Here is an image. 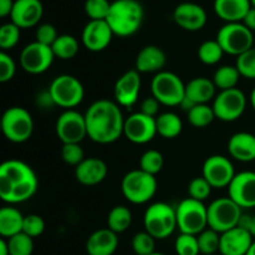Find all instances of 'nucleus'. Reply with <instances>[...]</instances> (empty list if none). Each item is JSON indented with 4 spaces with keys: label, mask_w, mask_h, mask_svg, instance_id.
Segmentation results:
<instances>
[{
    "label": "nucleus",
    "mask_w": 255,
    "mask_h": 255,
    "mask_svg": "<svg viewBox=\"0 0 255 255\" xmlns=\"http://www.w3.org/2000/svg\"><path fill=\"white\" fill-rule=\"evenodd\" d=\"M87 137L99 144L116 142L124 134L125 120L120 105L101 99L92 102L85 112Z\"/></svg>",
    "instance_id": "f257e3e1"
},
{
    "label": "nucleus",
    "mask_w": 255,
    "mask_h": 255,
    "mask_svg": "<svg viewBox=\"0 0 255 255\" xmlns=\"http://www.w3.org/2000/svg\"><path fill=\"white\" fill-rule=\"evenodd\" d=\"M39 188L34 169L19 159H7L0 166V198L5 203L19 204L29 201Z\"/></svg>",
    "instance_id": "f03ea898"
},
{
    "label": "nucleus",
    "mask_w": 255,
    "mask_h": 255,
    "mask_svg": "<svg viewBox=\"0 0 255 255\" xmlns=\"http://www.w3.org/2000/svg\"><path fill=\"white\" fill-rule=\"evenodd\" d=\"M143 16V7L137 0H115L106 21L116 36L128 37L138 31Z\"/></svg>",
    "instance_id": "7ed1b4c3"
},
{
    "label": "nucleus",
    "mask_w": 255,
    "mask_h": 255,
    "mask_svg": "<svg viewBox=\"0 0 255 255\" xmlns=\"http://www.w3.org/2000/svg\"><path fill=\"white\" fill-rule=\"evenodd\" d=\"M143 227L154 239H166L173 234L177 227L176 208L164 202H157L146 209Z\"/></svg>",
    "instance_id": "20e7f679"
},
{
    "label": "nucleus",
    "mask_w": 255,
    "mask_h": 255,
    "mask_svg": "<svg viewBox=\"0 0 255 255\" xmlns=\"http://www.w3.org/2000/svg\"><path fill=\"white\" fill-rule=\"evenodd\" d=\"M121 191L129 203H147L157 192L156 176H152L139 168L127 172L122 178Z\"/></svg>",
    "instance_id": "39448f33"
},
{
    "label": "nucleus",
    "mask_w": 255,
    "mask_h": 255,
    "mask_svg": "<svg viewBox=\"0 0 255 255\" xmlns=\"http://www.w3.org/2000/svg\"><path fill=\"white\" fill-rule=\"evenodd\" d=\"M177 227L184 234L198 236L208 228V208L203 202L186 198L176 207Z\"/></svg>",
    "instance_id": "423d86ee"
},
{
    "label": "nucleus",
    "mask_w": 255,
    "mask_h": 255,
    "mask_svg": "<svg viewBox=\"0 0 255 255\" xmlns=\"http://www.w3.org/2000/svg\"><path fill=\"white\" fill-rule=\"evenodd\" d=\"M151 94L163 106H181L186 97V85L171 71H161L151 81Z\"/></svg>",
    "instance_id": "0eeeda50"
},
{
    "label": "nucleus",
    "mask_w": 255,
    "mask_h": 255,
    "mask_svg": "<svg viewBox=\"0 0 255 255\" xmlns=\"http://www.w3.org/2000/svg\"><path fill=\"white\" fill-rule=\"evenodd\" d=\"M1 131L7 141L12 143H24L34 132V120L31 114L24 107H9L2 114Z\"/></svg>",
    "instance_id": "6e6552de"
},
{
    "label": "nucleus",
    "mask_w": 255,
    "mask_h": 255,
    "mask_svg": "<svg viewBox=\"0 0 255 255\" xmlns=\"http://www.w3.org/2000/svg\"><path fill=\"white\" fill-rule=\"evenodd\" d=\"M47 91L55 106L66 110H74L81 104L85 97L84 85L80 82L79 79L67 74L55 77Z\"/></svg>",
    "instance_id": "1a4fd4ad"
},
{
    "label": "nucleus",
    "mask_w": 255,
    "mask_h": 255,
    "mask_svg": "<svg viewBox=\"0 0 255 255\" xmlns=\"http://www.w3.org/2000/svg\"><path fill=\"white\" fill-rule=\"evenodd\" d=\"M217 41L223 49L224 54L238 57L253 47V31L243 22H227L217 32Z\"/></svg>",
    "instance_id": "9d476101"
},
{
    "label": "nucleus",
    "mask_w": 255,
    "mask_h": 255,
    "mask_svg": "<svg viewBox=\"0 0 255 255\" xmlns=\"http://www.w3.org/2000/svg\"><path fill=\"white\" fill-rule=\"evenodd\" d=\"M208 228L218 232L219 234L228 232L239 226L243 208L238 206L232 198H218L209 204Z\"/></svg>",
    "instance_id": "9b49d317"
},
{
    "label": "nucleus",
    "mask_w": 255,
    "mask_h": 255,
    "mask_svg": "<svg viewBox=\"0 0 255 255\" xmlns=\"http://www.w3.org/2000/svg\"><path fill=\"white\" fill-rule=\"evenodd\" d=\"M216 119L223 122H233L241 119L247 109V96L242 90L231 89L219 91L212 105Z\"/></svg>",
    "instance_id": "f8f14e48"
},
{
    "label": "nucleus",
    "mask_w": 255,
    "mask_h": 255,
    "mask_svg": "<svg viewBox=\"0 0 255 255\" xmlns=\"http://www.w3.org/2000/svg\"><path fill=\"white\" fill-rule=\"evenodd\" d=\"M55 132L62 144L81 143L87 136L85 115L76 110H65L56 120Z\"/></svg>",
    "instance_id": "ddd939ff"
},
{
    "label": "nucleus",
    "mask_w": 255,
    "mask_h": 255,
    "mask_svg": "<svg viewBox=\"0 0 255 255\" xmlns=\"http://www.w3.org/2000/svg\"><path fill=\"white\" fill-rule=\"evenodd\" d=\"M55 60L51 46L34 41L27 44L20 52V65L27 74L40 75L50 69Z\"/></svg>",
    "instance_id": "4468645a"
},
{
    "label": "nucleus",
    "mask_w": 255,
    "mask_h": 255,
    "mask_svg": "<svg viewBox=\"0 0 255 255\" xmlns=\"http://www.w3.org/2000/svg\"><path fill=\"white\" fill-rule=\"evenodd\" d=\"M202 177L213 188H226L236 177V172L231 159L221 154H213L204 161Z\"/></svg>",
    "instance_id": "2eb2a0df"
},
{
    "label": "nucleus",
    "mask_w": 255,
    "mask_h": 255,
    "mask_svg": "<svg viewBox=\"0 0 255 255\" xmlns=\"http://www.w3.org/2000/svg\"><path fill=\"white\" fill-rule=\"evenodd\" d=\"M157 133L156 117L147 116L142 112L132 114L125 120L124 136L134 144H146Z\"/></svg>",
    "instance_id": "dca6fc26"
},
{
    "label": "nucleus",
    "mask_w": 255,
    "mask_h": 255,
    "mask_svg": "<svg viewBox=\"0 0 255 255\" xmlns=\"http://www.w3.org/2000/svg\"><path fill=\"white\" fill-rule=\"evenodd\" d=\"M114 31L106 20H90L82 30V45L91 52L104 51L112 41Z\"/></svg>",
    "instance_id": "f3484780"
},
{
    "label": "nucleus",
    "mask_w": 255,
    "mask_h": 255,
    "mask_svg": "<svg viewBox=\"0 0 255 255\" xmlns=\"http://www.w3.org/2000/svg\"><path fill=\"white\" fill-rule=\"evenodd\" d=\"M229 198L241 208L255 207V172L244 171L237 173L228 187Z\"/></svg>",
    "instance_id": "a211bd4d"
},
{
    "label": "nucleus",
    "mask_w": 255,
    "mask_h": 255,
    "mask_svg": "<svg viewBox=\"0 0 255 255\" xmlns=\"http://www.w3.org/2000/svg\"><path fill=\"white\" fill-rule=\"evenodd\" d=\"M141 91V74L136 70H129L117 79L114 87L115 100L122 107L133 106Z\"/></svg>",
    "instance_id": "6ab92c4d"
},
{
    "label": "nucleus",
    "mask_w": 255,
    "mask_h": 255,
    "mask_svg": "<svg viewBox=\"0 0 255 255\" xmlns=\"http://www.w3.org/2000/svg\"><path fill=\"white\" fill-rule=\"evenodd\" d=\"M173 20L183 30L198 31L207 24V12L203 6L196 2H181L174 9Z\"/></svg>",
    "instance_id": "aec40b11"
},
{
    "label": "nucleus",
    "mask_w": 255,
    "mask_h": 255,
    "mask_svg": "<svg viewBox=\"0 0 255 255\" xmlns=\"http://www.w3.org/2000/svg\"><path fill=\"white\" fill-rule=\"evenodd\" d=\"M42 14L44 6L40 0H15L10 19L20 29H29L39 24Z\"/></svg>",
    "instance_id": "412c9836"
},
{
    "label": "nucleus",
    "mask_w": 255,
    "mask_h": 255,
    "mask_svg": "<svg viewBox=\"0 0 255 255\" xmlns=\"http://www.w3.org/2000/svg\"><path fill=\"white\" fill-rule=\"evenodd\" d=\"M254 238L248 231L242 227H236L221 234V255H247L253 244Z\"/></svg>",
    "instance_id": "4be33fe9"
},
{
    "label": "nucleus",
    "mask_w": 255,
    "mask_h": 255,
    "mask_svg": "<svg viewBox=\"0 0 255 255\" xmlns=\"http://www.w3.org/2000/svg\"><path fill=\"white\" fill-rule=\"evenodd\" d=\"M107 173V164L96 157L85 158L79 166L75 167V178L80 184L86 187L97 186L104 182Z\"/></svg>",
    "instance_id": "5701e85b"
},
{
    "label": "nucleus",
    "mask_w": 255,
    "mask_h": 255,
    "mask_svg": "<svg viewBox=\"0 0 255 255\" xmlns=\"http://www.w3.org/2000/svg\"><path fill=\"white\" fill-rule=\"evenodd\" d=\"M167 56L163 50L154 45H147L142 47L136 56L134 61V70L139 74H152V72L163 71L166 65Z\"/></svg>",
    "instance_id": "b1692460"
},
{
    "label": "nucleus",
    "mask_w": 255,
    "mask_h": 255,
    "mask_svg": "<svg viewBox=\"0 0 255 255\" xmlns=\"http://www.w3.org/2000/svg\"><path fill=\"white\" fill-rule=\"evenodd\" d=\"M87 255H114L119 248V237L109 228L94 232L86 241Z\"/></svg>",
    "instance_id": "393cba45"
},
{
    "label": "nucleus",
    "mask_w": 255,
    "mask_h": 255,
    "mask_svg": "<svg viewBox=\"0 0 255 255\" xmlns=\"http://www.w3.org/2000/svg\"><path fill=\"white\" fill-rule=\"evenodd\" d=\"M228 152L239 162L255 161V136L249 132H237L229 138Z\"/></svg>",
    "instance_id": "a878e982"
},
{
    "label": "nucleus",
    "mask_w": 255,
    "mask_h": 255,
    "mask_svg": "<svg viewBox=\"0 0 255 255\" xmlns=\"http://www.w3.org/2000/svg\"><path fill=\"white\" fill-rule=\"evenodd\" d=\"M251 0H214L217 16L226 22H242L251 10Z\"/></svg>",
    "instance_id": "bb28decb"
},
{
    "label": "nucleus",
    "mask_w": 255,
    "mask_h": 255,
    "mask_svg": "<svg viewBox=\"0 0 255 255\" xmlns=\"http://www.w3.org/2000/svg\"><path fill=\"white\" fill-rule=\"evenodd\" d=\"M216 85L207 77H194L186 85V97L196 105L208 104L216 99Z\"/></svg>",
    "instance_id": "cd10ccee"
},
{
    "label": "nucleus",
    "mask_w": 255,
    "mask_h": 255,
    "mask_svg": "<svg viewBox=\"0 0 255 255\" xmlns=\"http://www.w3.org/2000/svg\"><path fill=\"white\" fill-rule=\"evenodd\" d=\"M24 218L19 209L11 206L2 207L0 209V236L9 239L21 233L24 226Z\"/></svg>",
    "instance_id": "c85d7f7f"
},
{
    "label": "nucleus",
    "mask_w": 255,
    "mask_h": 255,
    "mask_svg": "<svg viewBox=\"0 0 255 255\" xmlns=\"http://www.w3.org/2000/svg\"><path fill=\"white\" fill-rule=\"evenodd\" d=\"M157 133L167 139L176 138L183 128V124L179 116L174 112H163L156 117Z\"/></svg>",
    "instance_id": "c756f323"
},
{
    "label": "nucleus",
    "mask_w": 255,
    "mask_h": 255,
    "mask_svg": "<svg viewBox=\"0 0 255 255\" xmlns=\"http://www.w3.org/2000/svg\"><path fill=\"white\" fill-rule=\"evenodd\" d=\"M132 224V213L125 206H116L107 216V228L116 234L124 233Z\"/></svg>",
    "instance_id": "7c9ffc66"
},
{
    "label": "nucleus",
    "mask_w": 255,
    "mask_h": 255,
    "mask_svg": "<svg viewBox=\"0 0 255 255\" xmlns=\"http://www.w3.org/2000/svg\"><path fill=\"white\" fill-rule=\"evenodd\" d=\"M79 41L75 36L69 34L59 35L54 44L51 45L55 57L61 60H71L79 52Z\"/></svg>",
    "instance_id": "2f4dec72"
},
{
    "label": "nucleus",
    "mask_w": 255,
    "mask_h": 255,
    "mask_svg": "<svg viewBox=\"0 0 255 255\" xmlns=\"http://www.w3.org/2000/svg\"><path fill=\"white\" fill-rule=\"evenodd\" d=\"M241 77L237 66L224 65L216 70L213 75V82L219 91H224V90L236 89Z\"/></svg>",
    "instance_id": "473e14b6"
},
{
    "label": "nucleus",
    "mask_w": 255,
    "mask_h": 255,
    "mask_svg": "<svg viewBox=\"0 0 255 255\" xmlns=\"http://www.w3.org/2000/svg\"><path fill=\"white\" fill-rule=\"evenodd\" d=\"M187 119L193 127L204 128L216 120V114L213 107L209 106L208 104L196 105L193 109L187 112Z\"/></svg>",
    "instance_id": "72a5a7b5"
},
{
    "label": "nucleus",
    "mask_w": 255,
    "mask_h": 255,
    "mask_svg": "<svg viewBox=\"0 0 255 255\" xmlns=\"http://www.w3.org/2000/svg\"><path fill=\"white\" fill-rule=\"evenodd\" d=\"M224 51L217 40H207L198 47V59L204 65H216L223 57Z\"/></svg>",
    "instance_id": "f704fd0d"
},
{
    "label": "nucleus",
    "mask_w": 255,
    "mask_h": 255,
    "mask_svg": "<svg viewBox=\"0 0 255 255\" xmlns=\"http://www.w3.org/2000/svg\"><path fill=\"white\" fill-rule=\"evenodd\" d=\"M199 244V251L203 255H212L219 253L221 246V234L211 228H207L197 236Z\"/></svg>",
    "instance_id": "c9c22d12"
},
{
    "label": "nucleus",
    "mask_w": 255,
    "mask_h": 255,
    "mask_svg": "<svg viewBox=\"0 0 255 255\" xmlns=\"http://www.w3.org/2000/svg\"><path fill=\"white\" fill-rule=\"evenodd\" d=\"M164 164L163 154L157 149H148L139 158V169L156 176L162 171Z\"/></svg>",
    "instance_id": "e433bc0d"
},
{
    "label": "nucleus",
    "mask_w": 255,
    "mask_h": 255,
    "mask_svg": "<svg viewBox=\"0 0 255 255\" xmlns=\"http://www.w3.org/2000/svg\"><path fill=\"white\" fill-rule=\"evenodd\" d=\"M9 246L10 255H32L34 241L31 237L25 233H19L11 238L6 239Z\"/></svg>",
    "instance_id": "4c0bfd02"
},
{
    "label": "nucleus",
    "mask_w": 255,
    "mask_h": 255,
    "mask_svg": "<svg viewBox=\"0 0 255 255\" xmlns=\"http://www.w3.org/2000/svg\"><path fill=\"white\" fill-rule=\"evenodd\" d=\"M174 251L177 255H199L198 238L192 234L181 233L174 242Z\"/></svg>",
    "instance_id": "58836bf2"
},
{
    "label": "nucleus",
    "mask_w": 255,
    "mask_h": 255,
    "mask_svg": "<svg viewBox=\"0 0 255 255\" xmlns=\"http://www.w3.org/2000/svg\"><path fill=\"white\" fill-rule=\"evenodd\" d=\"M156 239L146 231L138 232L132 238V249L136 255H151L154 253Z\"/></svg>",
    "instance_id": "ea45409f"
},
{
    "label": "nucleus",
    "mask_w": 255,
    "mask_h": 255,
    "mask_svg": "<svg viewBox=\"0 0 255 255\" xmlns=\"http://www.w3.org/2000/svg\"><path fill=\"white\" fill-rule=\"evenodd\" d=\"M20 30L14 22H7L0 27V47L2 51L16 46L20 40Z\"/></svg>",
    "instance_id": "a19ab883"
},
{
    "label": "nucleus",
    "mask_w": 255,
    "mask_h": 255,
    "mask_svg": "<svg viewBox=\"0 0 255 255\" xmlns=\"http://www.w3.org/2000/svg\"><path fill=\"white\" fill-rule=\"evenodd\" d=\"M236 66L242 77L255 80V47L237 57Z\"/></svg>",
    "instance_id": "79ce46f5"
},
{
    "label": "nucleus",
    "mask_w": 255,
    "mask_h": 255,
    "mask_svg": "<svg viewBox=\"0 0 255 255\" xmlns=\"http://www.w3.org/2000/svg\"><path fill=\"white\" fill-rule=\"evenodd\" d=\"M84 9L90 20H106L111 2L109 0H86Z\"/></svg>",
    "instance_id": "37998d69"
},
{
    "label": "nucleus",
    "mask_w": 255,
    "mask_h": 255,
    "mask_svg": "<svg viewBox=\"0 0 255 255\" xmlns=\"http://www.w3.org/2000/svg\"><path fill=\"white\" fill-rule=\"evenodd\" d=\"M213 187L203 177H196L188 184V194L196 201L204 202L212 193Z\"/></svg>",
    "instance_id": "c03bdc74"
},
{
    "label": "nucleus",
    "mask_w": 255,
    "mask_h": 255,
    "mask_svg": "<svg viewBox=\"0 0 255 255\" xmlns=\"http://www.w3.org/2000/svg\"><path fill=\"white\" fill-rule=\"evenodd\" d=\"M61 157L66 164L77 167L85 159V152L80 143H66L62 144Z\"/></svg>",
    "instance_id": "a18cd8bd"
},
{
    "label": "nucleus",
    "mask_w": 255,
    "mask_h": 255,
    "mask_svg": "<svg viewBox=\"0 0 255 255\" xmlns=\"http://www.w3.org/2000/svg\"><path fill=\"white\" fill-rule=\"evenodd\" d=\"M45 231V222L37 214H29L25 216L24 226H22V233L27 234L32 239L40 237Z\"/></svg>",
    "instance_id": "49530a36"
},
{
    "label": "nucleus",
    "mask_w": 255,
    "mask_h": 255,
    "mask_svg": "<svg viewBox=\"0 0 255 255\" xmlns=\"http://www.w3.org/2000/svg\"><path fill=\"white\" fill-rule=\"evenodd\" d=\"M16 72V65L12 57L5 51L0 52V82L5 84L12 80Z\"/></svg>",
    "instance_id": "de8ad7c7"
},
{
    "label": "nucleus",
    "mask_w": 255,
    "mask_h": 255,
    "mask_svg": "<svg viewBox=\"0 0 255 255\" xmlns=\"http://www.w3.org/2000/svg\"><path fill=\"white\" fill-rule=\"evenodd\" d=\"M57 37H59V34L56 31V27L52 24H47V22L39 25L36 32H35V39H36L35 41L47 45V46H51Z\"/></svg>",
    "instance_id": "09e8293b"
},
{
    "label": "nucleus",
    "mask_w": 255,
    "mask_h": 255,
    "mask_svg": "<svg viewBox=\"0 0 255 255\" xmlns=\"http://www.w3.org/2000/svg\"><path fill=\"white\" fill-rule=\"evenodd\" d=\"M159 102L154 99L153 96L151 97H147L142 101L141 104V111L142 114L147 115V116H151V117H157L158 115V109H159Z\"/></svg>",
    "instance_id": "8fccbe9b"
},
{
    "label": "nucleus",
    "mask_w": 255,
    "mask_h": 255,
    "mask_svg": "<svg viewBox=\"0 0 255 255\" xmlns=\"http://www.w3.org/2000/svg\"><path fill=\"white\" fill-rule=\"evenodd\" d=\"M239 227L248 231L252 234V237L255 238V216H248V214H243L239 222Z\"/></svg>",
    "instance_id": "3c124183"
},
{
    "label": "nucleus",
    "mask_w": 255,
    "mask_h": 255,
    "mask_svg": "<svg viewBox=\"0 0 255 255\" xmlns=\"http://www.w3.org/2000/svg\"><path fill=\"white\" fill-rule=\"evenodd\" d=\"M14 1L15 0H0V16H10L14 7Z\"/></svg>",
    "instance_id": "603ef678"
},
{
    "label": "nucleus",
    "mask_w": 255,
    "mask_h": 255,
    "mask_svg": "<svg viewBox=\"0 0 255 255\" xmlns=\"http://www.w3.org/2000/svg\"><path fill=\"white\" fill-rule=\"evenodd\" d=\"M242 22H243L249 30L255 31V7H251V10H249L248 14L246 15V17H244V20Z\"/></svg>",
    "instance_id": "864d4df0"
},
{
    "label": "nucleus",
    "mask_w": 255,
    "mask_h": 255,
    "mask_svg": "<svg viewBox=\"0 0 255 255\" xmlns=\"http://www.w3.org/2000/svg\"><path fill=\"white\" fill-rule=\"evenodd\" d=\"M0 255H10L9 246H7V241L5 238L0 239Z\"/></svg>",
    "instance_id": "5fc2aeb1"
},
{
    "label": "nucleus",
    "mask_w": 255,
    "mask_h": 255,
    "mask_svg": "<svg viewBox=\"0 0 255 255\" xmlns=\"http://www.w3.org/2000/svg\"><path fill=\"white\" fill-rule=\"evenodd\" d=\"M251 105H252V107H253L254 109V111H255V87L253 89V91H252V94H251Z\"/></svg>",
    "instance_id": "6e6d98bb"
},
{
    "label": "nucleus",
    "mask_w": 255,
    "mask_h": 255,
    "mask_svg": "<svg viewBox=\"0 0 255 255\" xmlns=\"http://www.w3.org/2000/svg\"><path fill=\"white\" fill-rule=\"evenodd\" d=\"M247 255H255V241L253 242V244H252L251 249H249V252L247 253Z\"/></svg>",
    "instance_id": "4d7b16f0"
},
{
    "label": "nucleus",
    "mask_w": 255,
    "mask_h": 255,
    "mask_svg": "<svg viewBox=\"0 0 255 255\" xmlns=\"http://www.w3.org/2000/svg\"><path fill=\"white\" fill-rule=\"evenodd\" d=\"M151 255H166V254H163V253H158V252H154V253H152Z\"/></svg>",
    "instance_id": "13d9d810"
},
{
    "label": "nucleus",
    "mask_w": 255,
    "mask_h": 255,
    "mask_svg": "<svg viewBox=\"0 0 255 255\" xmlns=\"http://www.w3.org/2000/svg\"><path fill=\"white\" fill-rule=\"evenodd\" d=\"M251 4H252V6L255 7V0H251Z\"/></svg>",
    "instance_id": "bf43d9fd"
},
{
    "label": "nucleus",
    "mask_w": 255,
    "mask_h": 255,
    "mask_svg": "<svg viewBox=\"0 0 255 255\" xmlns=\"http://www.w3.org/2000/svg\"><path fill=\"white\" fill-rule=\"evenodd\" d=\"M212 255H221V254H212Z\"/></svg>",
    "instance_id": "052dcab7"
}]
</instances>
